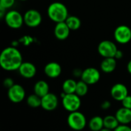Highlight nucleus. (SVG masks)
<instances>
[{
  "instance_id": "31",
  "label": "nucleus",
  "mask_w": 131,
  "mask_h": 131,
  "mask_svg": "<svg viewBox=\"0 0 131 131\" xmlns=\"http://www.w3.org/2000/svg\"><path fill=\"white\" fill-rule=\"evenodd\" d=\"M124 57V52L121 50H117L116 54H115V56L114 58L117 59V60H119V59H121L122 58Z\"/></svg>"
},
{
  "instance_id": "34",
  "label": "nucleus",
  "mask_w": 131,
  "mask_h": 131,
  "mask_svg": "<svg viewBox=\"0 0 131 131\" xmlns=\"http://www.w3.org/2000/svg\"><path fill=\"white\" fill-rule=\"evenodd\" d=\"M18 44H19V41H14L12 42V46L17 48V45H18Z\"/></svg>"
},
{
  "instance_id": "7",
  "label": "nucleus",
  "mask_w": 131,
  "mask_h": 131,
  "mask_svg": "<svg viewBox=\"0 0 131 131\" xmlns=\"http://www.w3.org/2000/svg\"><path fill=\"white\" fill-rule=\"evenodd\" d=\"M114 37L117 43L127 44L131 40V28L126 25H121L115 28Z\"/></svg>"
},
{
  "instance_id": "28",
  "label": "nucleus",
  "mask_w": 131,
  "mask_h": 131,
  "mask_svg": "<svg viewBox=\"0 0 131 131\" xmlns=\"http://www.w3.org/2000/svg\"><path fill=\"white\" fill-rule=\"evenodd\" d=\"M32 41H33V38L31 37H30V36H23L19 40V42L23 43L24 45H28L31 43H32Z\"/></svg>"
},
{
  "instance_id": "19",
  "label": "nucleus",
  "mask_w": 131,
  "mask_h": 131,
  "mask_svg": "<svg viewBox=\"0 0 131 131\" xmlns=\"http://www.w3.org/2000/svg\"><path fill=\"white\" fill-rule=\"evenodd\" d=\"M88 127L91 131H100L104 127V118L100 116L91 117L88 122Z\"/></svg>"
},
{
  "instance_id": "22",
  "label": "nucleus",
  "mask_w": 131,
  "mask_h": 131,
  "mask_svg": "<svg viewBox=\"0 0 131 131\" xmlns=\"http://www.w3.org/2000/svg\"><path fill=\"white\" fill-rule=\"evenodd\" d=\"M66 24L68 25V28L71 31H76L80 28L81 25V19L74 15H70L68 17V18L65 21Z\"/></svg>"
},
{
  "instance_id": "30",
  "label": "nucleus",
  "mask_w": 131,
  "mask_h": 131,
  "mask_svg": "<svg viewBox=\"0 0 131 131\" xmlns=\"http://www.w3.org/2000/svg\"><path fill=\"white\" fill-rule=\"evenodd\" d=\"M101 109H103V110H108L111 107V103L109 101H104L101 104Z\"/></svg>"
},
{
  "instance_id": "8",
  "label": "nucleus",
  "mask_w": 131,
  "mask_h": 131,
  "mask_svg": "<svg viewBox=\"0 0 131 131\" xmlns=\"http://www.w3.org/2000/svg\"><path fill=\"white\" fill-rule=\"evenodd\" d=\"M24 17V23L29 28H36L39 26L42 21L41 13L36 9H29L25 12Z\"/></svg>"
},
{
  "instance_id": "25",
  "label": "nucleus",
  "mask_w": 131,
  "mask_h": 131,
  "mask_svg": "<svg viewBox=\"0 0 131 131\" xmlns=\"http://www.w3.org/2000/svg\"><path fill=\"white\" fill-rule=\"evenodd\" d=\"M15 0H0V7L5 9L10 8L15 4Z\"/></svg>"
},
{
  "instance_id": "35",
  "label": "nucleus",
  "mask_w": 131,
  "mask_h": 131,
  "mask_svg": "<svg viewBox=\"0 0 131 131\" xmlns=\"http://www.w3.org/2000/svg\"><path fill=\"white\" fill-rule=\"evenodd\" d=\"M100 131H114V130H110V129H107V128H105V127H104L102 130H101Z\"/></svg>"
},
{
  "instance_id": "17",
  "label": "nucleus",
  "mask_w": 131,
  "mask_h": 131,
  "mask_svg": "<svg viewBox=\"0 0 131 131\" xmlns=\"http://www.w3.org/2000/svg\"><path fill=\"white\" fill-rule=\"evenodd\" d=\"M117 68V59L115 58H105L101 63V69L103 72L109 74L114 71Z\"/></svg>"
},
{
  "instance_id": "5",
  "label": "nucleus",
  "mask_w": 131,
  "mask_h": 131,
  "mask_svg": "<svg viewBox=\"0 0 131 131\" xmlns=\"http://www.w3.org/2000/svg\"><path fill=\"white\" fill-rule=\"evenodd\" d=\"M5 21L9 28L18 29L24 24V17L19 12L16 10H10L5 14Z\"/></svg>"
},
{
  "instance_id": "16",
  "label": "nucleus",
  "mask_w": 131,
  "mask_h": 131,
  "mask_svg": "<svg viewBox=\"0 0 131 131\" xmlns=\"http://www.w3.org/2000/svg\"><path fill=\"white\" fill-rule=\"evenodd\" d=\"M115 116L119 121L120 124L128 125L131 123V110L126 107H121L119 108L116 113Z\"/></svg>"
},
{
  "instance_id": "27",
  "label": "nucleus",
  "mask_w": 131,
  "mask_h": 131,
  "mask_svg": "<svg viewBox=\"0 0 131 131\" xmlns=\"http://www.w3.org/2000/svg\"><path fill=\"white\" fill-rule=\"evenodd\" d=\"M14 84H15L14 81L11 78H6L3 81V85H4V87L6 88H8V89H9L10 88H12Z\"/></svg>"
},
{
  "instance_id": "21",
  "label": "nucleus",
  "mask_w": 131,
  "mask_h": 131,
  "mask_svg": "<svg viewBox=\"0 0 131 131\" xmlns=\"http://www.w3.org/2000/svg\"><path fill=\"white\" fill-rule=\"evenodd\" d=\"M77 87V81L72 78L66 79L62 84V91L65 94H74L75 93Z\"/></svg>"
},
{
  "instance_id": "2",
  "label": "nucleus",
  "mask_w": 131,
  "mask_h": 131,
  "mask_svg": "<svg viewBox=\"0 0 131 131\" xmlns=\"http://www.w3.org/2000/svg\"><path fill=\"white\" fill-rule=\"evenodd\" d=\"M47 13L49 18L55 23L65 21L69 16L67 7L60 2L51 3L48 7Z\"/></svg>"
},
{
  "instance_id": "24",
  "label": "nucleus",
  "mask_w": 131,
  "mask_h": 131,
  "mask_svg": "<svg viewBox=\"0 0 131 131\" xmlns=\"http://www.w3.org/2000/svg\"><path fill=\"white\" fill-rule=\"evenodd\" d=\"M88 84H86L82 80L78 81L77 82V87H76L75 94L81 97L85 96L88 94Z\"/></svg>"
},
{
  "instance_id": "4",
  "label": "nucleus",
  "mask_w": 131,
  "mask_h": 131,
  "mask_svg": "<svg viewBox=\"0 0 131 131\" xmlns=\"http://www.w3.org/2000/svg\"><path fill=\"white\" fill-rule=\"evenodd\" d=\"M67 123L71 130L81 131L87 126V119L83 113L78 111L69 114L67 118Z\"/></svg>"
},
{
  "instance_id": "29",
  "label": "nucleus",
  "mask_w": 131,
  "mask_h": 131,
  "mask_svg": "<svg viewBox=\"0 0 131 131\" xmlns=\"http://www.w3.org/2000/svg\"><path fill=\"white\" fill-rule=\"evenodd\" d=\"M114 131H131V127L128 125L120 124Z\"/></svg>"
},
{
  "instance_id": "20",
  "label": "nucleus",
  "mask_w": 131,
  "mask_h": 131,
  "mask_svg": "<svg viewBox=\"0 0 131 131\" xmlns=\"http://www.w3.org/2000/svg\"><path fill=\"white\" fill-rule=\"evenodd\" d=\"M120 125L115 115H107L104 117V127L105 128L114 130Z\"/></svg>"
},
{
  "instance_id": "32",
  "label": "nucleus",
  "mask_w": 131,
  "mask_h": 131,
  "mask_svg": "<svg viewBox=\"0 0 131 131\" xmlns=\"http://www.w3.org/2000/svg\"><path fill=\"white\" fill-rule=\"evenodd\" d=\"M82 72L83 71L80 70V69H74L73 71V75L76 78H79V77H81V74H82Z\"/></svg>"
},
{
  "instance_id": "36",
  "label": "nucleus",
  "mask_w": 131,
  "mask_h": 131,
  "mask_svg": "<svg viewBox=\"0 0 131 131\" xmlns=\"http://www.w3.org/2000/svg\"><path fill=\"white\" fill-rule=\"evenodd\" d=\"M20 1H22V2H24V1H27V0H20Z\"/></svg>"
},
{
  "instance_id": "23",
  "label": "nucleus",
  "mask_w": 131,
  "mask_h": 131,
  "mask_svg": "<svg viewBox=\"0 0 131 131\" xmlns=\"http://www.w3.org/2000/svg\"><path fill=\"white\" fill-rule=\"evenodd\" d=\"M26 102L30 107L37 108L41 106V97L34 93L27 97Z\"/></svg>"
},
{
  "instance_id": "18",
  "label": "nucleus",
  "mask_w": 131,
  "mask_h": 131,
  "mask_svg": "<svg viewBox=\"0 0 131 131\" xmlns=\"http://www.w3.org/2000/svg\"><path fill=\"white\" fill-rule=\"evenodd\" d=\"M49 89V84L43 80L38 81L34 85V93L41 97L48 94L50 92Z\"/></svg>"
},
{
  "instance_id": "12",
  "label": "nucleus",
  "mask_w": 131,
  "mask_h": 131,
  "mask_svg": "<svg viewBox=\"0 0 131 131\" xmlns=\"http://www.w3.org/2000/svg\"><path fill=\"white\" fill-rule=\"evenodd\" d=\"M58 106V98L57 95L49 92L48 94L41 97V106L44 110L47 111H52Z\"/></svg>"
},
{
  "instance_id": "26",
  "label": "nucleus",
  "mask_w": 131,
  "mask_h": 131,
  "mask_svg": "<svg viewBox=\"0 0 131 131\" xmlns=\"http://www.w3.org/2000/svg\"><path fill=\"white\" fill-rule=\"evenodd\" d=\"M121 104H122V107L131 110V95H127L121 101Z\"/></svg>"
},
{
  "instance_id": "14",
  "label": "nucleus",
  "mask_w": 131,
  "mask_h": 131,
  "mask_svg": "<svg viewBox=\"0 0 131 131\" xmlns=\"http://www.w3.org/2000/svg\"><path fill=\"white\" fill-rule=\"evenodd\" d=\"M44 72L47 77L49 78H58L61 72V66L55 61H51L48 63L44 68Z\"/></svg>"
},
{
  "instance_id": "6",
  "label": "nucleus",
  "mask_w": 131,
  "mask_h": 131,
  "mask_svg": "<svg viewBox=\"0 0 131 131\" xmlns=\"http://www.w3.org/2000/svg\"><path fill=\"white\" fill-rule=\"evenodd\" d=\"M116 44L109 40H104L99 43L97 46V51L101 56L105 58H114L117 51Z\"/></svg>"
},
{
  "instance_id": "1",
  "label": "nucleus",
  "mask_w": 131,
  "mask_h": 131,
  "mask_svg": "<svg viewBox=\"0 0 131 131\" xmlns=\"http://www.w3.org/2000/svg\"><path fill=\"white\" fill-rule=\"evenodd\" d=\"M22 62L21 54L17 48L7 47L0 54V66L5 71H14L18 70Z\"/></svg>"
},
{
  "instance_id": "33",
  "label": "nucleus",
  "mask_w": 131,
  "mask_h": 131,
  "mask_svg": "<svg viewBox=\"0 0 131 131\" xmlns=\"http://www.w3.org/2000/svg\"><path fill=\"white\" fill-rule=\"evenodd\" d=\"M127 71L129 72V74H131V60L127 63Z\"/></svg>"
},
{
  "instance_id": "9",
  "label": "nucleus",
  "mask_w": 131,
  "mask_h": 131,
  "mask_svg": "<svg viewBox=\"0 0 131 131\" xmlns=\"http://www.w3.org/2000/svg\"><path fill=\"white\" fill-rule=\"evenodd\" d=\"M81 78L88 85H93L100 81L101 73L96 68L90 67L83 71Z\"/></svg>"
},
{
  "instance_id": "10",
  "label": "nucleus",
  "mask_w": 131,
  "mask_h": 131,
  "mask_svg": "<svg viewBox=\"0 0 131 131\" xmlns=\"http://www.w3.org/2000/svg\"><path fill=\"white\" fill-rule=\"evenodd\" d=\"M8 97L12 103H21L25 97V90L21 85L15 84L12 88L8 89Z\"/></svg>"
},
{
  "instance_id": "13",
  "label": "nucleus",
  "mask_w": 131,
  "mask_h": 131,
  "mask_svg": "<svg viewBox=\"0 0 131 131\" xmlns=\"http://www.w3.org/2000/svg\"><path fill=\"white\" fill-rule=\"evenodd\" d=\"M18 71L20 75L26 79H31L34 78L37 73V68L35 65L28 61L22 62Z\"/></svg>"
},
{
  "instance_id": "3",
  "label": "nucleus",
  "mask_w": 131,
  "mask_h": 131,
  "mask_svg": "<svg viewBox=\"0 0 131 131\" xmlns=\"http://www.w3.org/2000/svg\"><path fill=\"white\" fill-rule=\"evenodd\" d=\"M62 106L69 113L78 111L81 106V97L74 94H65L62 92L61 94Z\"/></svg>"
},
{
  "instance_id": "15",
  "label": "nucleus",
  "mask_w": 131,
  "mask_h": 131,
  "mask_svg": "<svg viewBox=\"0 0 131 131\" xmlns=\"http://www.w3.org/2000/svg\"><path fill=\"white\" fill-rule=\"evenodd\" d=\"M70 31L71 30L65 21L56 23L54 28V34L55 38L61 41L67 39L70 35Z\"/></svg>"
},
{
  "instance_id": "11",
  "label": "nucleus",
  "mask_w": 131,
  "mask_h": 131,
  "mask_svg": "<svg viewBox=\"0 0 131 131\" xmlns=\"http://www.w3.org/2000/svg\"><path fill=\"white\" fill-rule=\"evenodd\" d=\"M111 95L112 98L117 101H122L127 95H129L127 86L122 83L114 84L111 89Z\"/></svg>"
}]
</instances>
